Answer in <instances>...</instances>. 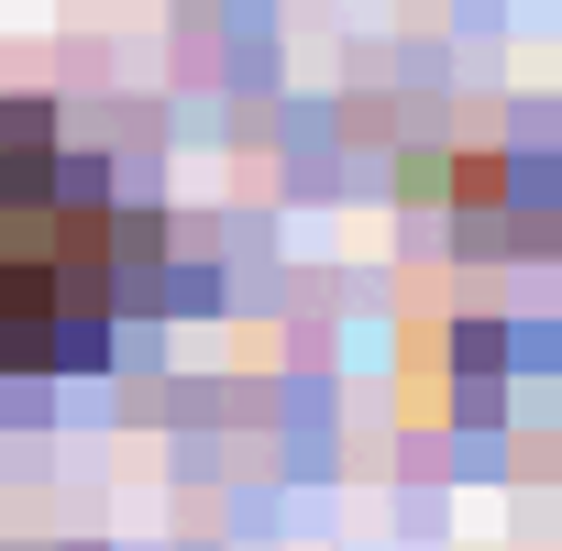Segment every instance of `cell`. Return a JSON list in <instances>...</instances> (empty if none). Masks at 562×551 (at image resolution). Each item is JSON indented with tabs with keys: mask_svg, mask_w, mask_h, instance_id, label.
<instances>
[{
	"mask_svg": "<svg viewBox=\"0 0 562 551\" xmlns=\"http://www.w3.org/2000/svg\"><path fill=\"white\" fill-rule=\"evenodd\" d=\"M122 288V199L56 133V111L0 100V386L89 375L111 353Z\"/></svg>",
	"mask_w": 562,
	"mask_h": 551,
	"instance_id": "6da1fadb",
	"label": "cell"
}]
</instances>
